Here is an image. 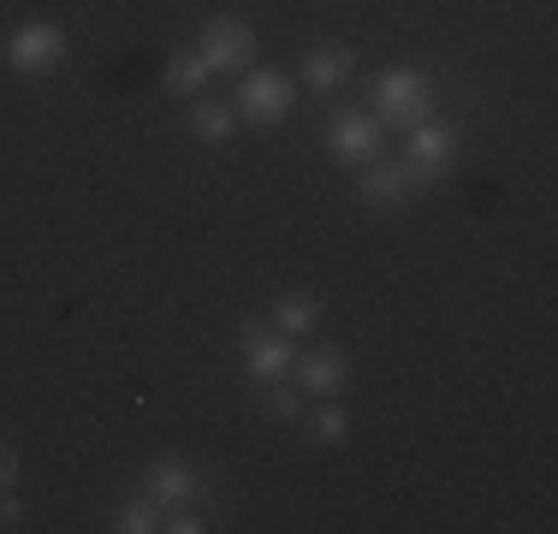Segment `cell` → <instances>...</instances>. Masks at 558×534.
<instances>
[{"instance_id": "1", "label": "cell", "mask_w": 558, "mask_h": 534, "mask_svg": "<svg viewBox=\"0 0 558 534\" xmlns=\"http://www.w3.org/2000/svg\"><path fill=\"white\" fill-rule=\"evenodd\" d=\"M434 107H440V96H434V77L416 72V65H392V72L375 77V119L380 125H422V119H434Z\"/></svg>"}, {"instance_id": "2", "label": "cell", "mask_w": 558, "mask_h": 534, "mask_svg": "<svg viewBox=\"0 0 558 534\" xmlns=\"http://www.w3.org/2000/svg\"><path fill=\"white\" fill-rule=\"evenodd\" d=\"M451 160H458V131L440 125V119H422V125L404 131V179L416 184V191H428V184H440L451 172Z\"/></svg>"}, {"instance_id": "3", "label": "cell", "mask_w": 558, "mask_h": 534, "mask_svg": "<svg viewBox=\"0 0 558 534\" xmlns=\"http://www.w3.org/2000/svg\"><path fill=\"white\" fill-rule=\"evenodd\" d=\"M0 60H7L19 77H48V72L65 65V31L48 24V19H31L0 43Z\"/></svg>"}, {"instance_id": "4", "label": "cell", "mask_w": 558, "mask_h": 534, "mask_svg": "<svg viewBox=\"0 0 558 534\" xmlns=\"http://www.w3.org/2000/svg\"><path fill=\"white\" fill-rule=\"evenodd\" d=\"M298 107V84H291L286 72H244L238 77V96H232V113L244 119V125L268 131L279 119Z\"/></svg>"}, {"instance_id": "5", "label": "cell", "mask_w": 558, "mask_h": 534, "mask_svg": "<svg viewBox=\"0 0 558 534\" xmlns=\"http://www.w3.org/2000/svg\"><path fill=\"white\" fill-rule=\"evenodd\" d=\"M196 53H203L208 72L238 77V72H250V60H256V31H250L244 19H215L203 31V43H196Z\"/></svg>"}, {"instance_id": "6", "label": "cell", "mask_w": 558, "mask_h": 534, "mask_svg": "<svg viewBox=\"0 0 558 534\" xmlns=\"http://www.w3.org/2000/svg\"><path fill=\"white\" fill-rule=\"evenodd\" d=\"M327 149H333V160H344V167L380 160V119L344 107V113H333V125H327Z\"/></svg>"}, {"instance_id": "7", "label": "cell", "mask_w": 558, "mask_h": 534, "mask_svg": "<svg viewBox=\"0 0 558 534\" xmlns=\"http://www.w3.org/2000/svg\"><path fill=\"white\" fill-rule=\"evenodd\" d=\"M238 356H244L250 380H286V368L298 363V351H291V339L279 327H250L244 344H238Z\"/></svg>"}, {"instance_id": "8", "label": "cell", "mask_w": 558, "mask_h": 534, "mask_svg": "<svg viewBox=\"0 0 558 534\" xmlns=\"http://www.w3.org/2000/svg\"><path fill=\"white\" fill-rule=\"evenodd\" d=\"M143 493H149L161 511H172V505H191V499H196V470H191V458H155L149 470H143Z\"/></svg>"}, {"instance_id": "9", "label": "cell", "mask_w": 558, "mask_h": 534, "mask_svg": "<svg viewBox=\"0 0 558 534\" xmlns=\"http://www.w3.org/2000/svg\"><path fill=\"white\" fill-rule=\"evenodd\" d=\"M303 89H315V96H333V89L351 84V48L344 43H315L303 53Z\"/></svg>"}, {"instance_id": "10", "label": "cell", "mask_w": 558, "mask_h": 534, "mask_svg": "<svg viewBox=\"0 0 558 534\" xmlns=\"http://www.w3.org/2000/svg\"><path fill=\"white\" fill-rule=\"evenodd\" d=\"M291 368H298V386L310 398H339L344 386H351V363H344V351H327V344H322V351H310L303 363H291Z\"/></svg>"}, {"instance_id": "11", "label": "cell", "mask_w": 558, "mask_h": 534, "mask_svg": "<svg viewBox=\"0 0 558 534\" xmlns=\"http://www.w3.org/2000/svg\"><path fill=\"white\" fill-rule=\"evenodd\" d=\"M410 196H416V184L404 179V167H392V160H368L363 167V203L368 208L398 214V208H410Z\"/></svg>"}, {"instance_id": "12", "label": "cell", "mask_w": 558, "mask_h": 534, "mask_svg": "<svg viewBox=\"0 0 558 534\" xmlns=\"http://www.w3.org/2000/svg\"><path fill=\"white\" fill-rule=\"evenodd\" d=\"M208 77H215V72L203 65V53H196V48H172V53H167V72H161L167 96H184V101H191V96H203Z\"/></svg>"}, {"instance_id": "13", "label": "cell", "mask_w": 558, "mask_h": 534, "mask_svg": "<svg viewBox=\"0 0 558 534\" xmlns=\"http://www.w3.org/2000/svg\"><path fill=\"white\" fill-rule=\"evenodd\" d=\"M315 320H322V303H315L310 291H286V298L274 303V327L286 332V339H303V332H315Z\"/></svg>"}, {"instance_id": "14", "label": "cell", "mask_w": 558, "mask_h": 534, "mask_svg": "<svg viewBox=\"0 0 558 534\" xmlns=\"http://www.w3.org/2000/svg\"><path fill=\"white\" fill-rule=\"evenodd\" d=\"M191 131L203 143H226L238 131V113H232V101H196L191 107Z\"/></svg>"}, {"instance_id": "15", "label": "cell", "mask_w": 558, "mask_h": 534, "mask_svg": "<svg viewBox=\"0 0 558 534\" xmlns=\"http://www.w3.org/2000/svg\"><path fill=\"white\" fill-rule=\"evenodd\" d=\"M113 529L119 534H155V529H161V505H155L149 493H137V499H125L113 511Z\"/></svg>"}, {"instance_id": "16", "label": "cell", "mask_w": 558, "mask_h": 534, "mask_svg": "<svg viewBox=\"0 0 558 534\" xmlns=\"http://www.w3.org/2000/svg\"><path fill=\"white\" fill-rule=\"evenodd\" d=\"M310 439L315 446H344V439H351V416L339 410V398H327V404L310 416Z\"/></svg>"}, {"instance_id": "17", "label": "cell", "mask_w": 558, "mask_h": 534, "mask_svg": "<svg viewBox=\"0 0 558 534\" xmlns=\"http://www.w3.org/2000/svg\"><path fill=\"white\" fill-rule=\"evenodd\" d=\"M262 386H268V398H262L268 416H279V422H298L303 416V386H279V380H262Z\"/></svg>"}, {"instance_id": "18", "label": "cell", "mask_w": 558, "mask_h": 534, "mask_svg": "<svg viewBox=\"0 0 558 534\" xmlns=\"http://www.w3.org/2000/svg\"><path fill=\"white\" fill-rule=\"evenodd\" d=\"M12 481H19V458H12V451H7V446H0V493H7V487H12Z\"/></svg>"}]
</instances>
